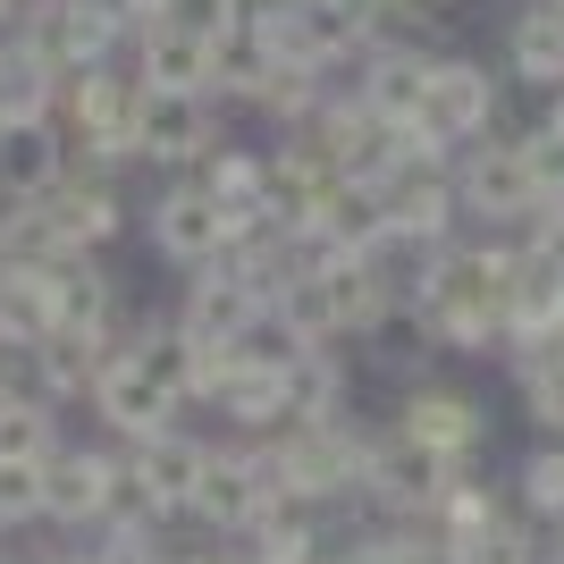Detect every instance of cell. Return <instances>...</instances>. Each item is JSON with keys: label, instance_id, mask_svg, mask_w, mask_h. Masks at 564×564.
Listing matches in <instances>:
<instances>
[{"label": "cell", "instance_id": "cell-3", "mask_svg": "<svg viewBox=\"0 0 564 564\" xmlns=\"http://www.w3.org/2000/svg\"><path fill=\"white\" fill-rule=\"evenodd\" d=\"M506 118H514V85H506V68L480 59V51L447 43L438 59H430V94H422V110H413V127H404V143L455 161V152H471V143H489Z\"/></svg>", "mask_w": 564, "mask_h": 564}, {"label": "cell", "instance_id": "cell-25", "mask_svg": "<svg viewBox=\"0 0 564 564\" xmlns=\"http://www.w3.org/2000/svg\"><path fill=\"white\" fill-rule=\"evenodd\" d=\"M59 447H68V438H59V404L0 397V464H51Z\"/></svg>", "mask_w": 564, "mask_h": 564}, {"label": "cell", "instance_id": "cell-36", "mask_svg": "<svg viewBox=\"0 0 564 564\" xmlns=\"http://www.w3.org/2000/svg\"><path fill=\"white\" fill-rule=\"evenodd\" d=\"M0 564H9V556H0Z\"/></svg>", "mask_w": 564, "mask_h": 564}, {"label": "cell", "instance_id": "cell-11", "mask_svg": "<svg viewBox=\"0 0 564 564\" xmlns=\"http://www.w3.org/2000/svg\"><path fill=\"white\" fill-rule=\"evenodd\" d=\"M127 447V480H135V506L161 531H177L194 506V480H203V464H212V438H194L186 422L152 430V438H118Z\"/></svg>", "mask_w": 564, "mask_h": 564}, {"label": "cell", "instance_id": "cell-21", "mask_svg": "<svg viewBox=\"0 0 564 564\" xmlns=\"http://www.w3.org/2000/svg\"><path fill=\"white\" fill-rule=\"evenodd\" d=\"M497 362H506V379H514V404L540 422V438H564V329L514 337Z\"/></svg>", "mask_w": 564, "mask_h": 564}, {"label": "cell", "instance_id": "cell-7", "mask_svg": "<svg viewBox=\"0 0 564 564\" xmlns=\"http://www.w3.org/2000/svg\"><path fill=\"white\" fill-rule=\"evenodd\" d=\"M455 203H464V228H480V236H522V228H540L547 194L531 186V169H522L514 118H506L489 143L455 152Z\"/></svg>", "mask_w": 564, "mask_h": 564}, {"label": "cell", "instance_id": "cell-28", "mask_svg": "<svg viewBox=\"0 0 564 564\" xmlns=\"http://www.w3.org/2000/svg\"><path fill=\"white\" fill-rule=\"evenodd\" d=\"M43 522V464H0V531Z\"/></svg>", "mask_w": 564, "mask_h": 564}, {"label": "cell", "instance_id": "cell-34", "mask_svg": "<svg viewBox=\"0 0 564 564\" xmlns=\"http://www.w3.org/2000/svg\"><path fill=\"white\" fill-rule=\"evenodd\" d=\"M430 9H455V0H430Z\"/></svg>", "mask_w": 564, "mask_h": 564}, {"label": "cell", "instance_id": "cell-15", "mask_svg": "<svg viewBox=\"0 0 564 564\" xmlns=\"http://www.w3.org/2000/svg\"><path fill=\"white\" fill-rule=\"evenodd\" d=\"M85 404L101 413V430H110V438H152V430H169L177 413H186V397H177L152 362H135V354H127V337H118L110 371L94 379V397H85Z\"/></svg>", "mask_w": 564, "mask_h": 564}, {"label": "cell", "instance_id": "cell-23", "mask_svg": "<svg viewBox=\"0 0 564 564\" xmlns=\"http://www.w3.org/2000/svg\"><path fill=\"white\" fill-rule=\"evenodd\" d=\"M18 118H59V76L25 43H0V135H9Z\"/></svg>", "mask_w": 564, "mask_h": 564}, {"label": "cell", "instance_id": "cell-2", "mask_svg": "<svg viewBox=\"0 0 564 564\" xmlns=\"http://www.w3.org/2000/svg\"><path fill=\"white\" fill-rule=\"evenodd\" d=\"M371 447H379V430L354 422V413H337V422H286V430L261 438L279 497H286V506H321V514H346L354 497H362V480H371Z\"/></svg>", "mask_w": 564, "mask_h": 564}, {"label": "cell", "instance_id": "cell-9", "mask_svg": "<svg viewBox=\"0 0 564 564\" xmlns=\"http://www.w3.org/2000/svg\"><path fill=\"white\" fill-rule=\"evenodd\" d=\"M18 43L68 85V76H85V68H101V59L127 51V25L110 18V0H25Z\"/></svg>", "mask_w": 564, "mask_h": 564}, {"label": "cell", "instance_id": "cell-19", "mask_svg": "<svg viewBox=\"0 0 564 564\" xmlns=\"http://www.w3.org/2000/svg\"><path fill=\"white\" fill-rule=\"evenodd\" d=\"M76 169V143L59 118H18L0 135V203H43L59 177Z\"/></svg>", "mask_w": 564, "mask_h": 564}, {"label": "cell", "instance_id": "cell-13", "mask_svg": "<svg viewBox=\"0 0 564 564\" xmlns=\"http://www.w3.org/2000/svg\"><path fill=\"white\" fill-rule=\"evenodd\" d=\"M371 194H379V212H388V228H404V236H430V245L464 236V203H455V161H438V152H413V143H404L397 169H388Z\"/></svg>", "mask_w": 564, "mask_h": 564}, {"label": "cell", "instance_id": "cell-29", "mask_svg": "<svg viewBox=\"0 0 564 564\" xmlns=\"http://www.w3.org/2000/svg\"><path fill=\"white\" fill-rule=\"evenodd\" d=\"M177 9H194V0H110V18L127 25V34H143V25H161V18H177Z\"/></svg>", "mask_w": 564, "mask_h": 564}, {"label": "cell", "instance_id": "cell-4", "mask_svg": "<svg viewBox=\"0 0 564 564\" xmlns=\"http://www.w3.org/2000/svg\"><path fill=\"white\" fill-rule=\"evenodd\" d=\"M43 522H59V531H127V522H152L135 506V480H127V447H59L51 455L43 464Z\"/></svg>", "mask_w": 564, "mask_h": 564}, {"label": "cell", "instance_id": "cell-14", "mask_svg": "<svg viewBox=\"0 0 564 564\" xmlns=\"http://www.w3.org/2000/svg\"><path fill=\"white\" fill-rule=\"evenodd\" d=\"M127 59H135L143 85H169V94H212V68H219V43H212V18L203 9H177V18L127 34Z\"/></svg>", "mask_w": 564, "mask_h": 564}, {"label": "cell", "instance_id": "cell-32", "mask_svg": "<svg viewBox=\"0 0 564 564\" xmlns=\"http://www.w3.org/2000/svg\"><path fill=\"white\" fill-rule=\"evenodd\" d=\"M43 564H94V556H43Z\"/></svg>", "mask_w": 564, "mask_h": 564}, {"label": "cell", "instance_id": "cell-10", "mask_svg": "<svg viewBox=\"0 0 564 564\" xmlns=\"http://www.w3.org/2000/svg\"><path fill=\"white\" fill-rule=\"evenodd\" d=\"M228 143V118H219V94H169V85H143V118H135V161L186 177Z\"/></svg>", "mask_w": 564, "mask_h": 564}, {"label": "cell", "instance_id": "cell-5", "mask_svg": "<svg viewBox=\"0 0 564 564\" xmlns=\"http://www.w3.org/2000/svg\"><path fill=\"white\" fill-rule=\"evenodd\" d=\"M135 118H143V76H135L127 51L59 85V127H68L76 161H94V169H127L135 161Z\"/></svg>", "mask_w": 564, "mask_h": 564}, {"label": "cell", "instance_id": "cell-1", "mask_svg": "<svg viewBox=\"0 0 564 564\" xmlns=\"http://www.w3.org/2000/svg\"><path fill=\"white\" fill-rule=\"evenodd\" d=\"M413 329H430L438 354H506L514 337V236H447L430 253L422 304L404 312Z\"/></svg>", "mask_w": 564, "mask_h": 564}, {"label": "cell", "instance_id": "cell-31", "mask_svg": "<svg viewBox=\"0 0 564 564\" xmlns=\"http://www.w3.org/2000/svg\"><path fill=\"white\" fill-rule=\"evenodd\" d=\"M286 9H304V0H270V18H286Z\"/></svg>", "mask_w": 564, "mask_h": 564}, {"label": "cell", "instance_id": "cell-22", "mask_svg": "<svg viewBox=\"0 0 564 564\" xmlns=\"http://www.w3.org/2000/svg\"><path fill=\"white\" fill-rule=\"evenodd\" d=\"M337 413H354L346 346H304L286 362V422H337Z\"/></svg>", "mask_w": 564, "mask_h": 564}, {"label": "cell", "instance_id": "cell-17", "mask_svg": "<svg viewBox=\"0 0 564 564\" xmlns=\"http://www.w3.org/2000/svg\"><path fill=\"white\" fill-rule=\"evenodd\" d=\"M261 312H270V295H261L236 261H212V270H186V304H177V329L194 337V346H236V337L253 329Z\"/></svg>", "mask_w": 564, "mask_h": 564}, {"label": "cell", "instance_id": "cell-27", "mask_svg": "<svg viewBox=\"0 0 564 564\" xmlns=\"http://www.w3.org/2000/svg\"><path fill=\"white\" fill-rule=\"evenodd\" d=\"M514 143H522V169H531V186L547 194V212L564 203V127L547 110H514Z\"/></svg>", "mask_w": 564, "mask_h": 564}, {"label": "cell", "instance_id": "cell-12", "mask_svg": "<svg viewBox=\"0 0 564 564\" xmlns=\"http://www.w3.org/2000/svg\"><path fill=\"white\" fill-rule=\"evenodd\" d=\"M143 236H152V253H161L169 270H212V261H228V212L212 203V186H203L194 169L152 194Z\"/></svg>", "mask_w": 564, "mask_h": 564}, {"label": "cell", "instance_id": "cell-30", "mask_svg": "<svg viewBox=\"0 0 564 564\" xmlns=\"http://www.w3.org/2000/svg\"><path fill=\"white\" fill-rule=\"evenodd\" d=\"M18 9H25V0H0V34H9V25H18Z\"/></svg>", "mask_w": 564, "mask_h": 564}, {"label": "cell", "instance_id": "cell-20", "mask_svg": "<svg viewBox=\"0 0 564 564\" xmlns=\"http://www.w3.org/2000/svg\"><path fill=\"white\" fill-rule=\"evenodd\" d=\"M51 329H94V337L127 329V312H118V279L101 270V253L51 261Z\"/></svg>", "mask_w": 564, "mask_h": 564}, {"label": "cell", "instance_id": "cell-18", "mask_svg": "<svg viewBox=\"0 0 564 564\" xmlns=\"http://www.w3.org/2000/svg\"><path fill=\"white\" fill-rule=\"evenodd\" d=\"M43 212H51V228L68 236L76 253H101L118 228H127V194H118V169H94V161H76L59 186L43 194Z\"/></svg>", "mask_w": 564, "mask_h": 564}, {"label": "cell", "instance_id": "cell-24", "mask_svg": "<svg viewBox=\"0 0 564 564\" xmlns=\"http://www.w3.org/2000/svg\"><path fill=\"white\" fill-rule=\"evenodd\" d=\"M51 337V270L0 261V346H34Z\"/></svg>", "mask_w": 564, "mask_h": 564}, {"label": "cell", "instance_id": "cell-8", "mask_svg": "<svg viewBox=\"0 0 564 564\" xmlns=\"http://www.w3.org/2000/svg\"><path fill=\"white\" fill-rule=\"evenodd\" d=\"M270 506H279V480H270L261 438H212V464L194 480L186 522L203 540H253L261 522H270Z\"/></svg>", "mask_w": 564, "mask_h": 564}, {"label": "cell", "instance_id": "cell-35", "mask_svg": "<svg viewBox=\"0 0 564 564\" xmlns=\"http://www.w3.org/2000/svg\"><path fill=\"white\" fill-rule=\"evenodd\" d=\"M0 212H9V203H0Z\"/></svg>", "mask_w": 564, "mask_h": 564}, {"label": "cell", "instance_id": "cell-26", "mask_svg": "<svg viewBox=\"0 0 564 564\" xmlns=\"http://www.w3.org/2000/svg\"><path fill=\"white\" fill-rule=\"evenodd\" d=\"M514 506L547 531H564V438H540V447L514 464Z\"/></svg>", "mask_w": 564, "mask_h": 564}, {"label": "cell", "instance_id": "cell-16", "mask_svg": "<svg viewBox=\"0 0 564 564\" xmlns=\"http://www.w3.org/2000/svg\"><path fill=\"white\" fill-rule=\"evenodd\" d=\"M497 68L506 85L531 101H556L564 94V25L547 0H514L506 18H497Z\"/></svg>", "mask_w": 564, "mask_h": 564}, {"label": "cell", "instance_id": "cell-6", "mask_svg": "<svg viewBox=\"0 0 564 564\" xmlns=\"http://www.w3.org/2000/svg\"><path fill=\"white\" fill-rule=\"evenodd\" d=\"M388 430H404L422 455H438L447 471H471V464H489V438H497V413H489V397L480 388H464V379H447V371H430V379H413V388H397V422Z\"/></svg>", "mask_w": 564, "mask_h": 564}, {"label": "cell", "instance_id": "cell-33", "mask_svg": "<svg viewBox=\"0 0 564 564\" xmlns=\"http://www.w3.org/2000/svg\"><path fill=\"white\" fill-rule=\"evenodd\" d=\"M547 9H556V25H564V0H547Z\"/></svg>", "mask_w": 564, "mask_h": 564}]
</instances>
